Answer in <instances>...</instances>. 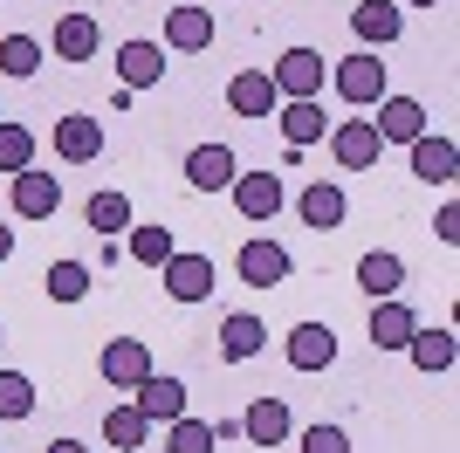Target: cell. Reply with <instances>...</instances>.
I'll list each match as a JSON object with an SVG mask.
<instances>
[{"instance_id":"cell-34","label":"cell","mask_w":460,"mask_h":453,"mask_svg":"<svg viewBox=\"0 0 460 453\" xmlns=\"http://www.w3.org/2000/svg\"><path fill=\"white\" fill-rule=\"evenodd\" d=\"M41 62H49V56H41L35 35H7V41H0V69H7V76H35Z\"/></svg>"},{"instance_id":"cell-7","label":"cell","mask_w":460,"mask_h":453,"mask_svg":"<svg viewBox=\"0 0 460 453\" xmlns=\"http://www.w3.org/2000/svg\"><path fill=\"white\" fill-rule=\"evenodd\" d=\"M234 275H241L248 289L288 282V247H282V241H241V254H234Z\"/></svg>"},{"instance_id":"cell-9","label":"cell","mask_w":460,"mask_h":453,"mask_svg":"<svg viewBox=\"0 0 460 453\" xmlns=\"http://www.w3.org/2000/svg\"><path fill=\"white\" fill-rule=\"evenodd\" d=\"M158 275H165V296L172 302H207L213 296V254H172Z\"/></svg>"},{"instance_id":"cell-17","label":"cell","mask_w":460,"mask_h":453,"mask_svg":"<svg viewBox=\"0 0 460 453\" xmlns=\"http://www.w3.org/2000/svg\"><path fill=\"white\" fill-rule=\"evenodd\" d=\"M117 76H124V90L165 83V49H158V41H124V49H117Z\"/></svg>"},{"instance_id":"cell-29","label":"cell","mask_w":460,"mask_h":453,"mask_svg":"<svg viewBox=\"0 0 460 453\" xmlns=\"http://www.w3.org/2000/svg\"><path fill=\"white\" fill-rule=\"evenodd\" d=\"M179 254V241H172V226H131V262H145V268H165Z\"/></svg>"},{"instance_id":"cell-16","label":"cell","mask_w":460,"mask_h":453,"mask_svg":"<svg viewBox=\"0 0 460 453\" xmlns=\"http://www.w3.org/2000/svg\"><path fill=\"white\" fill-rule=\"evenodd\" d=\"M165 49H179V56L213 49V7H172L165 14Z\"/></svg>"},{"instance_id":"cell-5","label":"cell","mask_w":460,"mask_h":453,"mask_svg":"<svg viewBox=\"0 0 460 453\" xmlns=\"http://www.w3.org/2000/svg\"><path fill=\"white\" fill-rule=\"evenodd\" d=\"M337 96H344V103H385V62L371 56V49H358V56H344L337 62Z\"/></svg>"},{"instance_id":"cell-10","label":"cell","mask_w":460,"mask_h":453,"mask_svg":"<svg viewBox=\"0 0 460 453\" xmlns=\"http://www.w3.org/2000/svg\"><path fill=\"white\" fill-rule=\"evenodd\" d=\"M56 207H62V179L56 172H14V213L21 220H56Z\"/></svg>"},{"instance_id":"cell-19","label":"cell","mask_w":460,"mask_h":453,"mask_svg":"<svg viewBox=\"0 0 460 453\" xmlns=\"http://www.w3.org/2000/svg\"><path fill=\"white\" fill-rule=\"evenodd\" d=\"M227 103H234V111H241V117H261V124H269L282 96H275L269 69H241V76H234V83H227Z\"/></svg>"},{"instance_id":"cell-30","label":"cell","mask_w":460,"mask_h":453,"mask_svg":"<svg viewBox=\"0 0 460 453\" xmlns=\"http://www.w3.org/2000/svg\"><path fill=\"white\" fill-rule=\"evenodd\" d=\"M28 165H35V131L0 117V172H28Z\"/></svg>"},{"instance_id":"cell-1","label":"cell","mask_w":460,"mask_h":453,"mask_svg":"<svg viewBox=\"0 0 460 453\" xmlns=\"http://www.w3.org/2000/svg\"><path fill=\"white\" fill-rule=\"evenodd\" d=\"M96 371H103V385H117V392H137V385L152 378V351H145V337H111L103 358H96Z\"/></svg>"},{"instance_id":"cell-25","label":"cell","mask_w":460,"mask_h":453,"mask_svg":"<svg viewBox=\"0 0 460 453\" xmlns=\"http://www.w3.org/2000/svg\"><path fill=\"white\" fill-rule=\"evenodd\" d=\"M275 124H282L288 151H303V145L323 138V103H316V96H303V103H275Z\"/></svg>"},{"instance_id":"cell-22","label":"cell","mask_w":460,"mask_h":453,"mask_svg":"<svg viewBox=\"0 0 460 453\" xmlns=\"http://www.w3.org/2000/svg\"><path fill=\"white\" fill-rule=\"evenodd\" d=\"M261 343H269V330H261V316H248V309H234V316L220 323V358L227 364L261 358Z\"/></svg>"},{"instance_id":"cell-11","label":"cell","mask_w":460,"mask_h":453,"mask_svg":"<svg viewBox=\"0 0 460 453\" xmlns=\"http://www.w3.org/2000/svg\"><path fill=\"white\" fill-rule=\"evenodd\" d=\"M454 172H460V145H454V138H433V131L412 138V179H426V186H454Z\"/></svg>"},{"instance_id":"cell-18","label":"cell","mask_w":460,"mask_h":453,"mask_svg":"<svg viewBox=\"0 0 460 453\" xmlns=\"http://www.w3.org/2000/svg\"><path fill=\"white\" fill-rule=\"evenodd\" d=\"M412 330H420V316H412L399 296L371 302V343H378V351H405V343H412Z\"/></svg>"},{"instance_id":"cell-12","label":"cell","mask_w":460,"mask_h":453,"mask_svg":"<svg viewBox=\"0 0 460 453\" xmlns=\"http://www.w3.org/2000/svg\"><path fill=\"white\" fill-rule=\"evenodd\" d=\"M234 145H192L186 151V186L192 192H220V186H234Z\"/></svg>"},{"instance_id":"cell-4","label":"cell","mask_w":460,"mask_h":453,"mask_svg":"<svg viewBox=\"0 0 460 453\" xmlns=\"http://www.w3.org/2000/svg\"><path fill=\"white\" fill-rule=\"evenodd\" d=\"M282 179L275 172H234V207H241V220H254V226H269L275 213H282Z\"/></svg>"},{"instance_id":"cell-8","label":"cell","mask_w":460,"mask_h":453,"mask_svg":"<svg viewBox=\"0 0 460 453\" xmlns=\"http://www.w3.org/2000/svg\"><path fill=\"white\" fill-rule=\"evenodd\" d=\"M49 49H56V62H90L96 49H103V28H96V14H62L56 28H49Z\"/></svg>"},{"instance_id":"cell-38","label":"cell","mask_w":460,"mask_h":453,"mask_svg":"<svg viewBox=\"0 0 460 453\" xmlns=\"http://www.w3.org/2000/svg\"><path fill=\"white\" fill-rule=\"evenodd\" d=\"M7 254H14V226L0 220V262H7Z\"/></svg>"},{"instance_id":"cell-13","label":"cell","mask_w":460,"mask_h":453,"mask_svg":"<svg viewBox=\"0 0 460 453\" xmlns=\"http://www.w3.org/2000/svg\"><path fill=\"white\" fill-rule=\"evenodd\" d=\"M288 364L296 371H330L337 364V330L330 323H296L288 330Z\"/></svg>"},{"instance_id":"cell-33","label":"cell","mask_w":460,"mask_h":453,"mask_svg":"<svg viewBox=\"0 0 460 453\" xmlns=\"http://www.w3.org/2000/svg\"><path fill=\"white\" fill-rule=\"evenodd\" d=\"M28 413H35V378L0 371V419H28Z\"/></svg>"},{"instance_id":"cell-21","label":"cell","mask_w":460,"mask_h":453,"mask_svg":"<svg viewBox=\"0 0 460 453\" xmlns=\"http://www.w3.org/2000/svg\"><path fill=\"white\" fill-rule=\"evenodd\" d=\"M296 213H303L316 234H330V226H344V213H350V200H344V186H330V179H316V186H303V200H296Z\"/></svg>"},{"instance_id":"cell-14","label":"cell","mask_w":460,"mask_h":453,"mask_svg":"<svg viewBox=\"0 0 460 453\" xmlns=\"http://www.w3.org/2000/svg\"><path fill=\"white\" fill-rule=\"evenodd\" d=\"M371 131H378L385 145H412V138L426 131V103L420 96H385L378 117H371Z\"/></svg>"},{"instance_id":"cell-39","label":"cell","mask_w":460,"mask_h":453,"mask_svg":"<svg viewBox=\"0 0 460 453\" xmlns=\"http://www.w3.org/2000/svg\"><path fill=\"white\" fill-rule=\"evenodd\" d=\"M405 7H440V0H405Z\"/></svg>"},{"instance_id":"cell-6","label":"cell","mask_w":460,"mask_h":453,"mask_svg":"<svg viewBox=\"0 0 460 453\" xmlns=\"http://www.w3.org/2000/svg\"><path fill=\"white\" fill-rule=\"evenodd\" d=\"M49 145L62 165H90V158H103V117H56Z\"/></svg>"},{"instance_id":"cell-28","label":"cell","mask_w":460,"mask_h":453,"mask_svg":"<svg viewBox=\"0 0 460 453\" xmlns=\"http://www.w3.org/2000/svg\"><path fill=\"white\" fill-rule=\"evenodd\" d=\"M103 440H111L117 453H137L152 440V419L137 413V405H111V413H103Z\"/></svg>"},{"instance_id":"cell-35","label":"cell","mask_w":460,"mask_h":453,"mask_svg":"<svg viewBox=\"0 0 460 453\" xmlns=\"http://www.w3.org/2000/svg\"><path fill=\"white\" fill-rule=\"evenodd\" d=\"M303 453H350V440H344V426H309Z\"/></svg>"},{"instance_id":"cell-3","label":"cell","mask_w":460,"mask_h":453,"mask_svg":"<svg viewBox=\"0 0 460 453\" xmlns=\"http://www.w3.org/2000/svg\"><path fill=\"white\" fill-rule=\"evenodd\" d=\"M330 151H337L344 172H371L378 151H385V138L371 131V117H344V124H330Z\"/></svg>"},{"instance_id":"cell-40","label":"cell","mask_w":460,"mask_h":453,"mask_svg":"<svg viewBox=\"0 0 460 453\" xmlns=\"http://www.w3.org/2000/svg\"><path fill=\"white\" fill-rule=\"evenodd\" d=\"M0 337H7V330H0Z\"/></svg>"},{"instance_id":"cell-27","label":"cell","mask_w":460,"mask_h":453,"mask_svg":"<svg viewBox=\"0 0 460 453\" xmlns=\"http://www.w3.org/2000/svg\"><path fill=\"white\" fill-rule=\"evenodd\" d=\"M83 220H90V234H96V241H111V234H131V200L103 186V192H90Z\"/></svg>"},{"instance_id":"cell-2","label":"cell","mask_w":460,"mask_h":453,"mask_svg":"<svg viewBox=\"0 0 460 453\" xmlns=\"http://www.w3.org/2000/svg\"><path fill=\"white\" fill-rule=\"evenodd\" d=\"M269 83H275L282 103H303V96L323 90V56H316V49H282V62L269 69Z\"/></svg>"},{"instance_id":"cell-36","label":"cell","mask_w":460,"mask_h":453,"mask_svg":"<svg viewBox=\"0 0 460 453\" xmlns=\"http://www.w3.org/2000/svg\"><path fill=\"white\" fill-rule=\"evenodd\" d=\"M433 234H440V241L454 247V241H460V207H440V220H433Z\"/></svg>"},{"instance_id":"cell-20","label":"cell","mask_w":460,"mask_h":453,"mask_svg":"<svg viewBox=\"0 0 460 453\" xmlns=\"http://www.w3.org/2000/svg\"><path fill=\"white\" fill-rule=\"evenodd\" d=\"M350 28H358L365 49H385V41L405 35V14L392 7V0H365V7H350Z\"/></svg>"},{"instance_id":"cell-41","label":"cell","mask_w":460,"mask_h":453,"mask_svg":"<svg viewBox=\"0 0 460 453\" xmlns=\"http://www.w3.org/2000/svg\"><path fill=\"white\" fill-rule=\"evenodd\" d=\"M0 117H7V111H0Z\"/></svg>"},{"instance_id":"cell-31","label":"cell","mask_w":460,"mask_h":453,"mask_svg":"<svg viewBox=\"0 0 460 453\" xmlns=\"http://www.w3.org/2000/svg\"><path fill=\"white\" fill-rule=\"evenodd\" d=\"M41 282H49V302H83V296H90V268H83V262H49Z\"/></svg>"},{"instance_id":"cell-24","label":"cell","mask_w":460,"mask_h":453,"mask_svg":"<svg viewBox=\"0 0 460 453\" xmlns=\"http://www.w3.org/2000/svg\"><path fill=\"white\" fill-rule=\"evenodd\" d=\"M358 289H365L371 302L399 296V289H405V262H399V254H385V247H371L365 262H358Z\"/></svg>"},{"instance_id":"cell-37","label":"cell","mask_w":460,"mask_h":453,"mask_svg":"<svg viewBox=\"0 0 460 453\" xmlns=\"http://www.w3.org/2000/svg\"><path fill=\"white\" fill-rule=\"evenodd\" d=\"M41 453H90V447H83V440H49Z\"/></svg>"},{"instance_id":"cell-32","label":"cell","mask_w":460,"mask_h":453,"mask_svg":"<svg viewBox=\"0 0 460 453\" xmlns=\"http://www.w3.org/2000/svg\"><path fill=\"white\" fill-rule=\"evenodd\" d=\"M165 453H213V426L192 419V413H179L172 426H165Z\"/></svg>"},{"instance_id":"cell-23","label":"cell","mask_w":460,"mask_h":453,"mask_svg":"<svg viewBox=\"0 0 460 453\" xmlns=\"http://www.w3.org/2000/svg\"><path fill=\"white\" fill-rule=\"evenodd\" d=\"M288 426H296V419H288V405H282V398H254L248 413H241V433H248L254 447H282V440H288Z\"/></svg>"},{"instance_id":"cell-26","label":"cell","mask_w":460,"mask_h":453,"mask_svg":"<svg viewBox=\"0 0 460 453\" xmlns=\"http://www.w3.org/2000/svg\"><path fill=\"white\" fill-rule=\"evenodd\" d=\"M405 358L433 378V371H454L460 343H454V330H426V323H420V330H412V343H405Z\"/></svg>"},{"instance_id":"cell-15","label":"cell","mask_w":460,"mask_h":453,"mask_svg":"<svg viewBox=\"0 0 460 453\" xmlns=\"http://www.w3.org/2000/svg\"><path fill=\"white\" fill-rule=\"evenodd\" d=\"M137 413L152 419V426H172L179 413H186V385H179V378H165V371H152L145 378V385H137V398H131Z\"/></svg>"}]
</instances>
